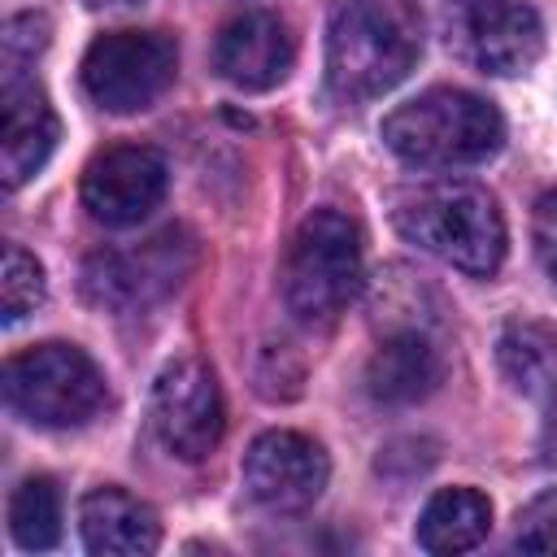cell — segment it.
<instances>
[{"instance_id":"obj_1","label":"cell","mask_w":557,"mask_h":557,"mask_svg":"<svg viewBox=\"0 0 557 557\" xmlns=\"http://www.w3.org/2000/svg\"><path fill=\"white\" fill-rule=\"evenodd\" d=\"M422 52V13L413 0H344L326 30V83L339 100L392 91Z\"/></svg>"},{"instance_id":"obj_2","label":"cell","mask_w":557,"mask_h":557,"mask_svg":"<svg viewBox=\"0 0 557 557\" xmlns=\"http://www.w3.org/2000/svg\"><path fill=\"white\" fill-rule=\"evenodd\" d=\"M383 144L418 170L479 165L500 152L505 117L492 100L461 87H431L383 117Z\"/></svg>"},{"instance_id":"obj_3","label":"cell","mask_w":557,"mask_h":557,"mask_svg":"<svg viewBox=\"0 0 557 557\" xmlns=\"http://www.w3.org/2000/svg\"><path fill=\"white\" fill-rule=\"evenodd\" d=\"M396 231L422 252L466 274H492L505 261V218L487 187L444 178L413 187L392 209Z\"/></svg>"},{"instance_id":"obj_4","label":"cell","mask_w":557,"mask_h":557,"mask_svg":"<svg viewBox=\"0 0 557 557\" xmlns=\"http://www.w3.org/2000/svg\"><path fill=\"white\" fill-rule=\"evenodd\" d=\"M361 287V226L339 209H313L283 257V305L300 326L335 322Z\"/></svg>"},{"instance_id":"obj_5","label":"cell","mask_w":557,"mask_h":557,"mask_svg":"<svg viewBox=\"0 0 557 557\" xmlns=\"http://www.w3.org/2000/svg\"><path fill=\"white\" fill-rule=\"evenodd\" d=\"M4 400L35 426H83L104 405V379L78 344H35L4 361Z\"/></svg>"},{"instance_id":"obj_6","label":"cell","mask_w":557,"mask_h":557,"mask_svg":"<svg viewBox=\"0 0 557 557\" xmlns=\"http://www.w3.org/2000/svg\"><path fill=\"white\" fill-rule=\"evenodd\" d=\"M196 270V239L165 226L126 248H100L83 265V296L109 313H144L187 283Z\"/></svg>"},{"instance_id":"obj_7","label":"cell","mask_w":557,"mask_h":557,"mask_svg":"<svg viewBox=\"0 0 557 557\" xmlns=\"http://www.w3.org/2000/svg\"><path fill=\"white\" fill-rule=\"evenodd\" d=\"M178 70V48L161 30H104L83 52V91L109 113L148 109Z\"/></svg>"},{"instance_id":"obj_8","label":"cell","mask_w":557,"mask_h":557,"mask_svg":"<svg viewBox=\"0 0 557 557\" xmlns=\"http://www.w3.org/2000/svg\"><path fill=\"white\" fill-rule=\"evenodd\" d=\"M444 39L483 74H522L544 52V22L531 0H444Z\"/></svg>"},{"instance_id":"obj_9","label":"cell","mask_w":557,"mask_h":557,"mask_svg":"<svg viewBox=\"0 0 557 557\" xmlns=\"http://www.w3.org/2000/svg\"><path fill=\"white\" fill-rule=\"evenodd\" d=\"M148 422L161 448L178 461H205L226 426L222 392L200 357H174L157 370L148 396Z\"/></svg>"},{"instance_id":"obj_10","label":"cell","mask_w":557,"mask_h":557,"mask_svg":"<svg viewBox=\"0 0 557 557\" xmlns=\"http://www.w3.org/2000/svg\"><path fill=\"white\" fill-rule=\"evenodd\" d=\"M165 157L148 144H113L83 170V209L104 226L144 222L165 196Z\"/></svg>"},{"instance_id":"obj_11","label":"cell","mask_w":557,"mask_h":557,"mask_svg":"<svg viewBox=\"0 0 557 557\" xmlns=\"http://www.w3.org/2000/svg\"><path fill=\"white\" fill-rule=\"evenodd\" d=\"M331 479V461L322 444L300 431H265L244 453V487L270 513L309 509Z\"/></svg>"},{"instance_id":"obj_12","label":"cell","mask_w":557,"mask_h":557,"mask_svg":"<svg viewBox=\"0 0 557 557\" xmlns=\"http://www.w3.org/2000/svg\"><path fill=\"white\" fill-rule=\"evenodd\" d=\"M57 144V113L35 78L22 74V65L4 70L0 87V174L4 187H22L44 170Z\"/></svg>"},{"instance_id":"obj_13","label":"cell","mask_w":557,"mask_h":557,"mask_svg":"<svg viewBox=\"0 0 557 557\" xmlns=\"http://www.w3.org/2000/svg\"><path fill=\"white\" fill-rule=\"evenodd\" d=\"M296 57L292 30L274 13H239L213 39V70L239 91H270Z\"/></svg>"},{"instance_id":"obj_14","label":"cell","mask_w":557,"mask_h":557,"mask_svg":"<svg viewBox=\"0 0 557 557\" xmlns=\"http://www.w3.org/2000/svg\"><path fill=\"white\" fill-rule=\"evenodd\" d=\"M444 383V352L431 331H387L366 361V392L379 405H418Z\"/></svg>"},{"instance_id":"obj_15","label":"cell","mask_w":557,"mask_h":557,"mask_svg":"<svg viewBox=\"0 0 557 557\" xmlns=\"http://www.w3.org/2000/svg\"><path fill=\"white\" fill-rule=\"evenodd\" d=\"M78 531H83L87 553L96 557H148L161 544L157 513L122 487L87 492L78 505Z\"/></svg>"},{"instance_id":"obj_16","label":"cell","mask_w":557,"mask_h":557,"mask_svg":"<svg viewBox=\"0 0 557 557\" xmlns=\"http://www.w3.org/2000/svg\"><path fill=\"white\" fill-rule=\"evenodd\" d=\"M492 531V505L474 487H444L418 518V544L426 553H466Z\"/></svg>"},{"instance_id":"obj_17","label":"cell","mask_w":557,"mask_h":557,"mask_svg":"<svg viewBox=\"0 0 557 557\" xmlns=\"http://www.w3.org/2000/svg\"><path fill=\"white\" fill-rule=\"evenodd\" d=\"M496 366L505 383L522 396L553 392L557 383V331L531 318H513L496 335Z\"/></svg>"},{"instance_id":"obj_18","label":"cell","mask_w":557,"mask_h":557,"mask_svg":"<svg viewBox=\"0 0 557 557\" xmlns=\"http://www.w3.org/2000/svg\"><path fill=\"white\" fill-rule=\"evenodd\" d=\"M9 531L17 548L44 553L61 540V492L48 474H30L9 496Z\"/></svg>"},{"instance_id":"obj_19","label":"cell","mask_w":557,"mask_h":557,"mask_svg":"<svg viewBox=\"0 0 557 557\" xmlns=\"http://www.w3.org/2000/svg\"><path fill=\"white\" fill-rule=\"evenodd\" d=\"M44 265L22 248V244H4V265H0V313L4 322H17L26 313H35L44 305Z\"/></svg>"},{"instance_id":"obj_20","label":"cell","mask_w":557,"mask_h":557,"mask_svg":"<svg viewBox=\"0 0 557 557\" xmlns=\"http://www.w3.org/2000/svg\"><path fill=\"white\" fill-rule=\"evenodd\" d=\"M513 544H518L522 553H557V487H553V492H540V496L518 513Z\"/></svg>"},{"instance_id":"obj_21","label":"cell","mask_w":557,"mask_h":557,"mask_svg":"<svg viewBox=\"0 0 557 557\" xmlns=\"http://www.w3.org/2000/svg\"><path fill=\"white\" fill-rule=\"evenodd\" d=\"M48 44V22L39 13H17L4 26V65H22Z\"/></svg>"},{"instance_id":"obj_22","label":"cell","mask_w":557,"mask_h":557,"mask_svg":"<svg viewBox=\"0 0 557 557\" xmlns=\"http://www.w3.org/2000/svg\"><path fill=\"white\" fill-rule=\"evenodd\" d=\"M531 239H535V257H540L544 274L557 283V191L540 196L535 222H531Z\"/></svg>"},{"instance_id":"obj_23","label":"cell","mask_w":557,"mask_h":557,"mask_svg":"<svg viewBox=\"0 0 557 557\" xmlns=\"http://www.w3.org/2000/svg\"><path fill=\"white\" fill-rule=\"evenodd\" d=\"M544 453H548V461H557V383H553V400H548V418H544Z\"/></svg>"},{"instance_id":"obj_24","label":"cell","mask_w":557,"mask_h":557,"mask_svg":"<svg viewBox=\"0 0 557 557\" xmlns=\"http://www.w3.org/2000/svg\"><path fill=\"white\" fill-rule=\"evenodd\" d=\"M87 9H135V4H144V0H83Z\"/></svg>"}]
</instances>
